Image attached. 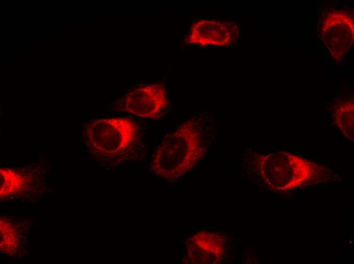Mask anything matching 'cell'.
Returning a JSON list of instances; mask_svg holds the SVG:
<instances>
[{
	"label": "cell",
	"instance_id": "7a4b0ae2",
	"mask_svg": "<svg viewBox=\"0 0 354 264\" xmlns=\"http://www.w3.org/2000/svg\"><path fill=\"white\" fill-rule=\"evenodd\" d=\"M199 133L190 121L166 137L155 150L149 164L157 176L173 181L189 171L201 153Z\"/></svg>",
	"mask_w": 354,
	"mask_h": 264
},
{
	"label": "cell",
	"instance_id": "3957f363",
	"mask_svg": "<svg viewBox=\"0 0 354 264\" xmlns=\"http://www.w3.org/2000/svg\"><path fill=\"white\" fill-rule=\"evenodd\" d=\"M168 106L165 85L159 81L131 90L117 100L113 109L142 118L156 119L166 112Z\"/></svg>",
	"mask_w": 354,
	"mask_h": 264
},
{
	"label": "cell",
	"instance_id": "277c9868",
	"mask_svg": "<svg viewBox=\"0 0 354 264\" xmlns=\"http://www.w3.org/2000/svg\"><path fill=\"white\" fill-rule=\"evenodd\" d=\"M238 36L235 23L227 20L199 19L191 26L186 42L201 46H227Z\"/></svg>",
	"mask_w": 354,
	"mask_h": 264
},
{
	"label": "cell",
	"instance_id": "6da1fadb",
	"mask_svg": "<svg viewBox=\"0 0 354 264\" xmlns=\"http://www.w3.org/2000/svg\"><path fill=\"white\" fill-rule=\"evenodd\" d=\"M82 134L88 151L105 162L137 160L145 151L142 126L132 118L91 120L84 124Z\"/></svg>",
	"mask_w": 354,
	"mask_h": 264
}]
</instances>
